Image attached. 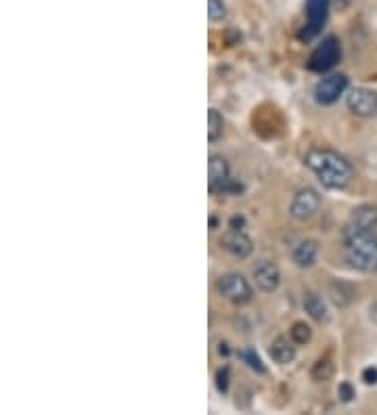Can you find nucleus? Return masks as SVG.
<instances>
[{"label":"nucleus","instance_id":"1","mask_svg":"<svg viewBox=\"0 0 377 415\" xmlns=\"http://www.w3.org/2000/svg\"><path fill=\"white\" fill-rule=\"evenodd\" d=\"M306 166L327 189H346L354 176L350 162L331 149H313L306 156Z\"/></svg>","mask_w":377,"mask_h":415},{"label":"nucleus","instance_id":"2","mask_svg":"<svg viewBox=\"0 0 377 415\" xmlns=\"http://www.w3.org/2000/svg\"><path fill=\"white\" fill-rule=\"evenodd\" d=\"M342 239L346 260L352 268L362 273L377 270V237L371 229H362L348 223L342 233Z\"/></svg>","mask_w":377,"mask_h":415},{"label":"nucleus","instance_id":"3","mask_svg":"<svg viewBox=\"0 0 377 415\" xmlns=\"http://www.w3.org/2000/svg\"><path fill=\"white\" fill-rule=\"evenodd\" d=\"M208 185L212 193H231L239 195L243 187L231 178V166L222 156H210L208 162Z\"/></svg>","mask_w":377,"mask_h":415},{"label":"nucleus","instance_id":"4","mask_svg":"<svg viewBox=\"0 0 377 415\" xmlns=\"http://www.w3.org/2000/svg\"><path fill=\"white\" fill-rule=\"evenodd\" d=\"M216 290L224 300H229L235 306L248 304L254 298V290L241 273H226V275L218 277Z\"/></svg>","mask_w":377,"mask_h":415},{"label":"nucleus","instance_id":"5","mask_svg":"<svg viewBox=\"0 0 377 415\" xmlns=\"http://www.w3.org/2000/svg\"><path fill=\"white\" fill-rule=\"evenodd\" d=\"M331 0H306V24L297 32L300 42H311L321 34V28L327 21Z\"/></svg>","mask_w":377,"mask_h":415},{"label":"nucleus","instance_id":"6","mask_svg":"<svg viewBox=\"0 0 377 415\" xmlns=\"http://www.w3.org/2000/svg\"><path fill=\"white\" fill-rule=\"evenodd\" d=\"M319 208H321L319 191L313 187H304L293 195V199L289 203V216L297 223H306L319 212Z\"/></svg>","mask_w":377,"mask_h":415},{"label":"nucleus","instance_id":"7","mask_svg":"<svg viewBox=\"0 0 377 415\" xmlns=\"http://www.w3.org/2000/svg\"><path fill=\"white\" fill-rule=\"evenodd\" d=\"M342 59V46L340 40L335 36H327L311 55L309 59V69L317 74L329 72L333 65H338V61Z\"/></svg>","mask_w":377,"mask_h":415},{"label":"nucleus","instance_id":"8","mask_svg":"<svg viewBox=\"0 0 377 415\" xmlns=\"http://www.w3.org/2000/svg\"><path fill=\"white\" fill-rule=\"evenodd\" d=\"M348 89V78L344 74H331L317 82L315 99L319 105H333Z\"/></svg>","mask_w":377,"mask_h":415},{"label":"nucleus","instance_id":"9","mask_svg":"<svg viewBox=\"0 0 377 415\" xmlns=\"http://www.w3.org/2000/svg\"><path fill=\"white\" fill-rule=\"evenodd\" d=\"M346 105L358 118H373L377 113V93L371 89H352L346 97Z\"/></svg>","mask_w":377,"mask_h":415},{"label":"nucleus","instance_id":"10","mask_svg":"<svg viewBox=\"0 0 377 415\" xmlns=\"http://www.w3.org/2000/svg\"><path fill=\"white\" fill-rule=\"evenodd\" d=\"M220 248L226 250L231 256L243 260L254 252V241L250 239V235L243 229H231L229 227V231L222 233V237H220Z\"/></svg>","mask_w":377,"mask_h":415},{"label":"nucleus","instance_id":"11","mask_svg":"<svg viewBox=\"0 0 377 415\" xmlns=\"http://www.w3.org/2000/svg\"><path fill=\"white\" fill-rule=\"evenodd\" d=\"M254 279H256V286L260 292L264 294H273L279 290L281 286V270L275 262L270 260H260L256 266H254Z\"/></svg>","mask_w":377,"mask_h":415},{"label":"nucleus","instance_id":"12","mask_svg":"<svg viewBox=\"0 0 377 415\" xmlns=\"http://www.w3.org/2000/svg\"><path fill=\"white\" fill-rule=\"evenodd\" d=\"M317 256H319V241L304 239V241H300L295 246V250L291 254V260L300 268H311L317 262Z\"/></svg>","mask_w":377,"mask_h":415},{"label":"nucleus","instance_id":"13","mask_svg":"<svg viewBox=\"0 0 377 415\" xmlns=\"http://www.w3.org/2000/svg\"><path fill=\"white\" fill-rule=\"evenodd\" d=\"M268 355L275 363L279 365H289L295 359V344L291 342V338H275L268 346Z\"/></svg>","mask_w":377,"mask_h":415},{"label":"nucleus","instance_id":"14","mask_svg":"<svg viewBox=\"0 0 377 415\" xmlns=\"http://www.w3.org/2000/svg\"><path fill=\"white\" fill-rule=\"evenodd\" d=\"M350 223L356 225V227H362V229H375L377 227V208L375 205H358L356 210L352 212L350 216Z\"/></svg>","mask_w":377,"mask_h":415},{"label":"nucleus","instance_id":"15","mask_svg":"<svg viewBox=\"0 0 377 415\" xmlns=\"http://www.w3.org/2000/svg\"><path fill=\"white\" fill-rule=\"evenodd\" d=\"M304 308H306L309 317L315 319V321H319V323L327 321V317H329L327 304H325V300H323L317 292H309V294L304 296Z\"/></svg>","mask_w":377,"mask_h":415},{"label":"nucleus","instance_id":"16","mask_svg":"<svg viewBox=\"0 0 377 415\" xmlns=\"http://www.w3.org/2000/svg\"><path fill=\"white\" fill-rule=\"evenodd\" d=\"M289 338L295 346H304L313 340V329L311 325H306L304 321H295L291 327H289Z\"/></svg>","mask_w":377,"mask_h":415},{"label":"nucleus","instance_id":"17","mask_svg":"<svg viewBox=\"0 0 377 415\" xmlns=\"http://www.w3.org/2000/svg\"><path fill=\"white\" fill-rule=\"evenodd\" d=\"M224 132V120L218 109H210L208 113V141L216 143Z\"/></svg>","mask_w":377,"mask_h":415},{"label":"nucleus","instance_id":"18","mask_svg":"<svg viewBox=\"0 0 377 415\" xmlns=\"http://www.w3.org/2000/svg\"><path fill=\"white\" fill-rule=\"evenodd\" d=\"M333 374H335V365L331 359H319L313 365V380H317V382H327L333 378Z\"/></svg>","mask_w":377,"mask_h":415},{"label":"nucleus","instance_id":"19","mask_svg":"<svg viewBox=\"0 0 377 415\" xmlns=\"http://www.w3.org/2000/svg\"><path fill=\"white\" fill-rule=\"evenodd\" d=\"M239 357H241V361L252 369V371H256V374H260V376H264L266 374V367H264V363H262V359L256 355V351L254 349H246V351H239Z\"/></svg>","mask_w":377,"mask_h":415},{"label":"nucleus","instance_id":"20","mask_svg":"<svg viewBox=\"0 0 377 415\" xmlns=\"http://www.w3.org/2000/svg\"><path fill=\"white\" fill-rule=\"evenodd\" d=\"M208 17L212 24H218L226 17V5L224 0H208Z\"/></svg>","mask_w":377,"mask_h":415},{"label":"nucleus","instance_id":"21","mask_svg":"<svg viewBox=\"0 0 377 415\" xmlns=\"http://www.w3.org/2000/svg\"><path fill=\"white\" fill-rule=\"evenodd\" d=\"M229 384H231V367L224 365L222 369L216 371V388H218V392L224 394L226 390H229Z\"/></svg>","mask_w":377,"mask_h":415},{"label":"nucleus","instance_id":"22","mask_svg":"<svg viewBox=\"0 0 377 415\" xmlns=\"http://www.w3.org/2000/svg\"><path fill=\"white\" fill-rule=\"evenodd\" d=\"M338 394H340V398H342L344 403H350V400L354 398V388H352L348 382H342L340 388H338Z\"/></svg>","mask_w":377,"mask_h":415},{"label":"nucleus","instance_id":"23","mask_svg":"<svg viewBox=\"0 0 377 415\" xmlns=\"http://www.w3.org/2000/svg\"><path fill=\"white\" fill-rule=\"evenodd\" d=\"M362 380H365V384H369V386L377 384V367H367V369L362 371Z\"/></svg>","mask_w":377,"mask_h":415},{"label":"nucleus","instance_id":"24","mask_svg":"<svg viewBox=\"0 0 377 415\" xmlns=\"http://www.w3.org/2000/svg\"><path fill=\"white\" fill-rule=\"evenodd\" d=\"M246 227V219L243 216H233L231 219V229H243Z\"/></svg>","mask_w":377,"mask_h":415},{"label":"nucleus","instance_id":"25","mask_svg":"<svg viewBox=\"0 0 377 415\" xmlns=\"http://www.w3.org/2000/svg\"><path fill=\"white\" fill-rule=\"evenodd\" d=\"M369 317H371L373 323H377V302H373V304L369 306Z\"/></svg>","mask_w":377,"mask_h":415},{"label":"nucleus","instance_id":"26","mask_svg":"<svg viewBox=\"0 0 377 415\" xmlns=\"http://www.w3.org/2000/svg\"><path fill=\"white\" fill-rule=\"evenodd\" d=\"M218 353L224 355V357L229 355V353H231V351H229V344H226V342H220V344H218Z\"/></svg>","mask_w":377,"mask_h":415},{"label":"nucleus","instance_id":"27","mask_svg":"<svg viewBox=\"0 0 377 415\" xmlns=\"http://www.w3.org/2000/svg\"><path fill=\"white\" fill-rule=\"evenodd\" d=\"M210 227H212V229H216V227H218V221H216V216H212V219H210Z\"/></svg>","mask_w":377,"mask_h":415}]
</instances>
